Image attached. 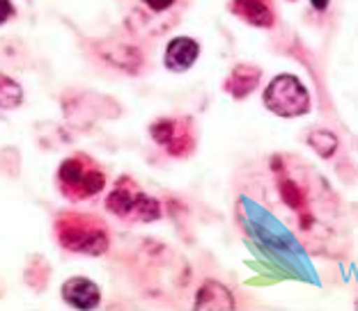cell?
Returning a JSON list of instances; mask_svg holds the SVG:
<instances>
[{
  "label": "cell",
  "instance_id": "2e32d148",
  "mask_svg": "<svg viewBox=\"0 0 358 311\" xmlns=\"http://www.w3.org/2000/svg\"><path fill=\"white\" fill-rule=\"evenodd\" d=\"M310 3H313V7L317 12H324L329 7V0H310Z\"/></svg>",
  "mask_w": 358,
  "mask_h": 311
},
{
  "label": "cell",
  "instance_id": "3957f363",
  "mask_svg": "<svg viewBox=\"0 0 358 311\" xmlns=\"http://www.w3.org/2000/svg\"><path fill=\"white\" fill-rule=\"evenodd\" d=\"M106 208L113 215L136 220V222H154L161 218V204L150 197L148 192H143L134 181L122 179L110 190L108 199H106Z\"/></svg>",
  "mask_w": 358,
  "mask_h": 311
},
{
  "label": "cell",
  "instance_id": "52a82bcc",
  "mask_svg": "<svg viewBox=\"0 0 358 311\" xmlns=\"http://www.w3.org/2000/svg\"><path fill=\"white\" fill-rule=\"evenodd\" d=\"M200 55V46L191 37H177L168 44L164 62L170 71H189Z\"/></svg>",
  "mask_w": 358,
  "mask_h": 311
},
{
  "label": "cell",
  "instance_id": "8fae6325",
  "mask_svg": "<svg viewBox=\"0 0 358 311\" xmlns=\"http://www.w3.org/2000/svg\"><path fill=\"white\" fill-rule=\"evenodd\" d=\"M278 188H280L282 202L287 204L289 208H294L301 215V225H306V202H308V197H306V192L301 190V185L282 174L280 181H278Z\"/></svg>",
  "mask_w": 358,
  "mask_h": 311
},
{
  "label": "cell",
  "instance_id": "8992f818",
  "mask_svg": "<svg viewBox=\"0 0 358 311\" xmlns=\"http://www.w3.org/2000/svg\"><path fill=\"white\" fill-rule=\"evenodd\" d=\"M62 300L74 309H96L101 302V291L87 277H71L62 284Z\"/></svg>",
  "mask_w": 358,
  "mask_h": 311
},
{
  "label": "cell",
  "instance_id": "30bf717a",
  "mask_svg": "<svg viewBox=\"0 0 358 311\" xmlns=\"http://www.w3.org/2000/svg\"><path fill=\"white\" fill-rule=\"evenodd\" d=\"M234 298L232 293L225 289L223 284L218 282H207L202 289L198 291V298H195V309H234Z\"/></svg>",
  "mask_w": 358,
  "mask_h": 311
},
{
  "label": "cell",
  "instance_id": "5b68a950",
  "mask_svg": "<svg viewBox=\"0 0 358 311\" xmlns=\"http://www.w3.org/2000/svg\"><path fill=\"white\" fill-rule=\"evenodd\" d=\"M150 130H152L154 140H157L161 146H166V149L173 156H184V153L191 151L193 140H191V135L186 133V128H184L182 121L159 119Z\"/></svg>",
  "mask_w": 358,
  "mask_h": 311
},
{
  "label": "cell",
  "instance_id": "5bb4252c",
  "mask_svg": "<svg viewBox=\"0 0 358 311\" xmlns=\"http://www.w3.org/2000/svg\"><path fill=\"white\" fill-rule=\"evenodd\" d=\"M14 14V5L12 0H0V26H3L5 21H10Z\"/></svg>",
  "mask_w": 358,
  "mask_h": 311
},
{
  "label": "cell",
  "instance_id": "277c9868",
  "mask_svg": "<svg viewBox=\"0 0 358 311\" xmlns=\"http://www.w3.org/2000/svg\"><path fill=\"white\" fill-rule=\"evenodd\" d=\"M262 101L266 110H271L273 114L285 119L301 117V114L310 110V94H308L306 85L296 76H289V73L275 76L266 85Z\"/></svg>",
  "mask_w": 358,
  "mask_h": 311
},
{
  "label": "cell",
  "instance_id": "ba28073f",
  "mask_svg": "<svg viewBox=\"0 0 358 311\" xmlns=\"http://www.w3.org/2000/svg\"><path fill=\"white\" fill-rule=\"evenodd\" d=\"M232 12L241 16L243 21L257 28H271L273 26V14L266 0H232L230 3Z\"/></svg>",
  "mask_w": 358,
  "mask_h": 311
},
{
  "label": "cell",
  "instance_id": "4fadbf2b",
  "mask_svg": "<svg viewBox=\"0 0 358 311\" xmlns=\"http://www.w3.org/2000/svg\"><path fill=\"white\" fill-rule=\"evenodd\" d=\"M21 101H23L21 87L12 78H7L5 73H0V108L12 110L16 105H21Z\"/></svg>",
  "mask_w": 358,
  "mask_h": 311
},
{
  "label": "cell",
  "instance_id": "6da1fadb",
  "mask_svg": "<svg viewBox=\"0 0 358 311\" xmlns=\"http://www.w3.org/2000/svg\"><path fill=\"white\" fill-rule=\"evenodd\" d=\"M58 241L62 248L78 255L99 257L108 250V234L106 229L85 215H64L58 220Z\"/></svg>",
  "mask_w": 358,
  "mask_h": 311
},
{
  "label": "cell",
  "instance_id": "7a4b0ae2",
  "mask_svg": "<svg viewBox=\"0 0 358 311\" xmlns=\"http://www.w3.org/2000/svg\"><path fill=\"white\" fill-rule=\"evenodd\" d=\"M58 185L71 199H87L103 190L106 176L92 158L71 156L58 169Z\"/></svg>",
  "mask_w": 358,
  "mask_h": 311
},
{
  "label": "cell",
  "instance_id": "7c38bea8",
  "mask_svg": "<svg viewBox=\"0 0 358 311\" xmlns=\"http://www.w3.org/2000/svg\"><path fill=\"white\" fill-rule=\"evenodd\" d=\"M306 142L324 160H329L331 156L338 151V135L331 133V130H324V128L310 130V133H308V137H306Z\"/></svg>",
  "mask_w": 358,
  "mask_h": 311
},
{
  "label": "cell",
  "instance_id": "9c48e42d",
  "mask_svg": "<svg viewBox=\"0 0 358 311\" xmlns=\"http://www.w3.org/2000/svg\"><path fill=\"white\" fill-rule=\"evenodd\" d=\"M259 76H262V71L257 67L239 64V67L230 73V78L225 80V89L234 96V99H246V96L257 87Z\"/></svg>",
  "mask_w": 358,
  "mask_h": 311
},
{
  "label": "cell",
  "instance_id": "9a60e30c",
  "mask_svg": "<svg viewBox=\"0 0 358 311\" xmlns=\"http://www.w3.org/2000/svg\"><path fill=\"white\" fill-rule=\"evenodd\" d=\"M143 3L148 5L150 10H154V12H164V10H168V7L175 3V0H143Z\"/></svg>",
  "mask_w": 358,
  "mask_h": 311
}]
</instances>
